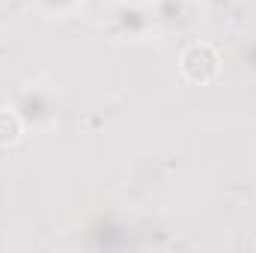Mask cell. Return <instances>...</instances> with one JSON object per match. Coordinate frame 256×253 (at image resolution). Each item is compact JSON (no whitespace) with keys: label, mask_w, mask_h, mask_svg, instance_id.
<instances>
[{"label":"cell","mask_w":256,"mask_h":253,"mask_svg":"<svg viewBox=\"0 0 256 253\" xmlns=\"http://www.w3.org/2000/svg\"><path fill=\"white\" fill-rule=\"evenodd\" d=\"M179 72L188 84H214L220 78V54L208 42H191L179 54Z\"/></svg>","instance_id":"7a4b0ae2"},{"label":"cell","mask_w":256,"mask_h":253,"mask_svg":"<svg viewBox=\"0 0 256 253\" xmlns=\"http://www.w3.org/2000/svg\"><path fill=\"white\" fill-rule=\"evenodd\" d=\"M110 30L120 36V39H146L152 30H155V12L152 6L146 3H120L114 12H110Z\"/></svg>","instance_id":"3957f363"},{"label":"cell","mask_w":256,"mask_h":253,"mask_svg":"<svg viewBox=\"0 0 256 253\" xmlns=\"http://www.w3.org/2000/svg\"><path fill=\"white\" fill-rule=\"evenodd\" d=\"M12 108L18 110L24 126L30 128H51L57 122V92L48 90L45 84H30L18 90Z\"/></svg>","instance_id":"6da1fadb"},{"label":"cell","mask_w":256,"mask_h":253,"mask_svg":"<svg viewBox=\"0 0 256 253\" xmlns=\"http://www.w3.org/2000/svg\"><path fill=\"white\" fill-rule=\"evenodd\" d=\"M30 3L48 18H68L84 6V0H30Z\"/></svg>","instance_id":"5b68a950"},{"label":"cell","mask_w":256,"mask_h":253,"mask_svg":"<svg viewBox=\"0 0 256 253\" xmlns=\"http://www.w3.org/2000/svg\"><path fill=\"white\" fill-rule=\"evenodd\" d=\"M24 120L15 108H0V146H15L24 137Z\"/></svg>","instance_id":"277c9868"},{"label":"cell","mask_w":256,"mask_h":253,"mask_svg":"<svg viewBox=\"0 0 256 253\" xmlns=\"http://www.w3.org/2000/svg\"><path fill=\"white\" fill-rule=\"evenodd\" d=\"M126 3H146V6H152L155 0H126Z\"/></svg>","instance_id":"8992f818"}]
</instances>
